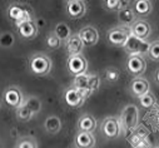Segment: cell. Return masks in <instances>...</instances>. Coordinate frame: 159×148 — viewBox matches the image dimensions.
I'll return each instance as SVG.
<instances>
[{
  "label": "cell",
  "instance_id": "36",
  "mask_svg": "<svg viewBox=\"0 0 159 148\" xmlns=\"http://www.w3.org/2000/svg\"><path fill=\"white\" fill-rule=\"evenodd\" d=\"M154 82H155V84L159 87V69H157L155 73H154Z\"/></svg>",
  "mask_w": 159,
  "mask_h": 148
},
{
  "label": "cell",
  "instance_id": "27",
  "mask_svg": "<svg viewBox=\"0 0 159 148\" xmlns=\"http://www.w3.org/2000/svg\"><path fill=\"white\" fill-rule=\"evenodd\" d=\"M15 117H16V119L19 122H29V121H31L34 114H33V112L25 104H23L21 107H19L15 110Z\"/></svg>",
  "mask_w": 159,
  "mask_h": 148
},
{
  "label": "cell",
  "instance_id": "2",
  "mask_svg": "<svg viewBox=\"0 0 159 148\" xmlns=\"http://www.w3.org/2000/svg\"><path fill=\"white\" fill-rule=\"evenodd\" d=\"M73 87L80 92L85 99L89 98L94 92H97L100 87V78L98 74H82L78 76L73 81Z\"/></svg>",
  "mask_w": 159,
  "mask_h": 148
},
{
  "label": "cell",
  "instance_id": "6",
  "mask_svg": "<svg viewBox=\"0 0 159 148\" xmlns=\"http://www.w3.org/2000/svg\"><path fill=\"white\" fill-rule=\"evenodd\" d=\"M3 102L7 107L14 108L15 110L21 107L25 102V97L18 86H9L3 90Z\"/></svg>",
  "mask_w": 159,
  "mask_h": 148
},
{
  "label": "cell",
  "instance_id": "16",
  "mask_svg": "<svg viewBox=\"0 0 159 148\" xmlns=\"http://www.w3.org/2000/svg\"><path fill=\"white\" fill-rule=\"evenodd\" d=\"M130 33H132V35L137 36L139 39L147 40L152 34V25L145 19H138L130 26Z\"/></svg>",
  "mask_w": 159,
  "mask_h": 148
},
{
  "label": "cell",
  "instance_id": "3",
  "mask_svg": "<svg viewBox=\"0 0 159 148\" xmlns=\"http://www.w3.org/2000/svg\"><path fill=\"white\" fill-rule=\"evenodd\" d=\"M53 62L45 53H33L29 57V69L36 77H45L52 72Z\"/></svg>",
  "mask_w": 159,
  "mask_h": 148
},
{
  "label": "cell",
  "instance_id": "37",
  "mask_svg": "<svg viewBox=\"0 0 159 148\" xmlns=\"http://www.w3.org/2000/svg\"><path fill=\"white\" fill-rule=\"evenodd\" d=\"M155 124H157V127L159 128V110H158V113H157V116H155Z\"/></svg>",
  "mask_w": 159,
  "mask_h": 148
},
{
  "label": "cell",
  "instance_id": "11",
  "mask_svg": "<svg viewBox=\"0 0 159 148\" xmlns=\"http://www.w3.org/2000/svg\"><path fill=\"white\" fill-rule=\"evenodd\" d=\"M88 7L83 0H68L65 3V14L69 19H82L87 14Z\"/></svg>",
  "mask_w": 159,
  "mask_h": 148
},
{
  "label": "cell",
  "instance_id": "25",
  "mask_svg": "<svg viewBox=\"0 0 159 148\" xmlns=\"http://www.w3.org/2000/svg\"><path fill=\"white\" fill-rule=\"evenodd\" d=\"M24 104L31 110L34 116L38 114V113H40L42 107H43L42 100L39 99L36 95H28V97H25V102H24Z\"/></svg>",
  "mask_w": 159,
  "mask_h": 148
},
{
  "label": "cell",
  "instance_id": "38",
  "mask_svg": "<svg viewBox=\"0 0 159 148\" xmlns=\"http://www.w3.org/2000/svg\"><path fill=\"white\" fill-rule=\"evenodd\" d=\"M154 148H159V146H157V147H154Z\"/></svg>",
  "mask_w": 159,
  "mask_h": 148
},
{
  "label": "cell",
  "instance_id": "5",
  "mask_svg": "<svg viewBox=\"0 0 159 148\" xmlns=\"http://www.w3.org/2000/svg\"><path fill=\"white\" fill-rule=\"evenodd\" d=\"M122 124L119 117L114 116H108L102 121L100 124V133L104 136L107 139H115L122 134Z\"/></svg>",
  "mask_w": 159,
  "mask_h": 148
},
{
  "label": "cell",
  "instance_id": "23",
  "mask_svg": "<svg viewBox=\"0 0 159 148\" xmlns=\"http://www.w3.org/2000/svg\"><path fill=\"white\" fill-rule=\"evenodd\" d=\"M129 5L130 2H125V0H107V2H103L104 9L111 13H119L125 8H129Z\"/></svg>",
  "mask_w": 159,
  "mask_h": 148
},
{
  "label": "cell",
  "instance_id": "24",
  "mask_svg": "<svg viewBox=\"0 0 159 148\" xmlns=\"http://www.w3.org/2000/svg\"><path fill=\"white\" fill-rule=\"evenodd\" d=\"M53 31L58 35V38H59L63 43H65V42L70 38V36L73 35L70 26H69L66 23H64V21L58 23V24L55 25V28H54V30H53Z\"/></svg>",
  "mask_w": 159,
  "mask_h": 148
},
{
  "label": "cell",
  "instance_id": "33",
  "mask_svg": "<svg viewBox=\"0 0 159 148\" xmlns=\"http://www.w3.org/2000/svg\"><path fill=\"white\" fill-rule=\"evenodd\" d=\"M147 58H149L152 62H159V40H155V42L150 43Z\"/></svg>",
  "mask_w": 159,
  "mask_h": 148
},
{
  "label": "cell",
  "instance_id": "18",
  "mask_svg": "<svg viewBox=\"0 0 159 148\" xmlns=\"http://www.w3.org/2000/svg\"><path fill=\"white\" fill-rule=\"evenodd\" d=\"M75 148H94L97 146V139L93 133L88 132H78L74 137Z\"/></svg>",
  "mask_w": 159,
  "mask_h": 148
},
{
  "label": "cell",
  "instance_id": "7",
  "mask_svg": "<svg viewBox=\"0 0 159 148\" xmlns=\"http://www.w3.org/2000/svg\"><path fill=\"white\" fill-rule=\"evenodd\" d=\"M149 47H150V43H148L147 40L139 39V38H137V36L130 34L128 40L123 45V49L129 55H143V57H147V54L149 52Z\"/></svg>",
  "mask_w": 159,
  "mask_h": 148
},
{
  "label": "cell",
  "instance_id": "15",
  "mask_svg": "<svg viewBox=\"0 0 159 148\" xmlns=\"http://www.w3.org/2000/svg\"><path fill=\"white\" fill-rule=\"evenodd\" d=\"M16 33L21 39L33 40L39 34V26L36 25L35 20L25 21V23H21L19 25H16Z\"/></svg>",
  "mask_w": 159,
  "mask_h": 148
},
{
  "label": "cell",
  "instance_id": "26",
  "mask_svg": "<svg viewBox=\"0 0 159 148\" xmlns=\"http://www.w3.org/2000/svg\"><path fill=\"white\" fill-rule=\"evenodd\" d=\"M128 141L133 148H152L149 138H140L134 133H130L128 136Z\"/></svg>",
  "mask_w": 159,
  "mask_h": 148
},
{
  "label": "cell",
  "instance_id": "20",
  "mask_svg": "<svg viewBox=\"0 0 159 148\" xmlns=\"http://www.w3.org/2000/svg\"><path fill=\"white\" fill-rule=\"evenodd\" d=\"M133 10L138 19H144L153 12V3L149 0H135L133 3Z\"/></svg>",
  "mask_w": 159,
  "mask_h": 148
},
{
  "label": "cell",
  "instance_id": "13",
  "mask_svg": "<svg viewBox=\"0 0 159 148\" xmlns=\"http://www.w3.org/2000/svg\"><path fill=\"white\" fill-rule=\"evenodd\" d=\"M64 102L69 108L75 109V108H80L84 104L85 97L71 86L66 88L64 92Z\"/></svg>",
  "mask_w": 159,
  "mask_h": 148
},
{
  "label": "cell",
  "instance_id": "14",
  "mask_svg": "<svg viewBox=\"0 0 159 148\" xmlns=\"http://www.w3.org/2000/svg\"><path fill=\"white\" fill-rule=\"evenodd\" d=\"M129 92L133 97L135 98H140L142 95L147 94L148 92H150V84L148 82L147 78L144 77H138V78H133L129 83Z\"/></svg>",
  "mask_w": 159,
  "mask_h": 148
},
{
  "label": "cell",
  "instance_id": "29",
  "mask_svg": "<svg viewBox=\"0 0 159 148\" xmlns=\"http://www.w3.org/2000/svg\"><path fill=\"white\" fill-rule=\"evenodd\" d=\"M15 148H38V142L31 136L20 137L15 144Z\"/></svg>",
  "mask_w": 159,
  "mask_h": 148
},
{
  "label": "cell",
  "instance_id": "30",
  "mask_svg": "<svg viewBox=\"0 0 159 148\" xmlns=\"http://www.w3.org/2000/svg\"><path fill=\"white\" fill-rule=\"evenodd\" d=\"M104 76H105V81L109 83H116L120 78V70L115 67H108L104 72Z\"/></svg>",
  "mask_w": 159,
  "mask_h": 148
},
{
  "label": "cell",
  "instance_id": "28",
  "mask_svg": "<svg viewBox=\"0 0 159 148\" xmlns=\"http://www.w3.org/2000/svg\"><path fill=\"white\" fill-rule=\"evenodd\" d=\"M15 43V36L11 31H2V35H0V45H2L3 49H9L14 45Z\"/></svg>",
  "mask_w": 159,
  "mask_h": 148
},
{
  "label": "cell",
  "instance_id": "10",
  "mask_svg": "<svg viewBox=\"0 0 159 148\" xmlns=\"http://www.w3.org/2000/svg\"><path fill=\"white\" fill-rule=\"evenodd\" d=\"M66 68H68V72L75 78L78 76H82V74H87L88 60L83 54L70 55L66 60Z\"/></svg>",
  "mask_w": 159,
  "mask_h": 148
},
{
  "label": "cell",
  "instance_id": "19",
  "mask_svg": "<svg viewBox=\"0 0 159 148\" xmlns=\"http://www.w3.org/2000/svg\"><path fill=\"white\" fill-rule=\"evenodd\" d=\"M97 128V119L90 113H84L78 119V132L93 133Z\"/></svg>",
  "mask_w": 159,
  "mask_h": 148
},
{
  "label": "cell",
  "instance_id": "12",
  "mask_svg": "<svg viewBox=\"0 0 159 148\" xmlns=\"http://www.w3.org/2000/svg\"><path fill=\"white\" fill-rule=\"evenodd\" d=\"M78 35L80 36L83 44L87 48L94 47L99 42V31L94 25H84L80 30H79Z\"/></svg>",
  "mask_w": 159,
  "mask_h": 148
},
{
  "label": "cell",
  "instance_id": "8",
  "mask_svg": "<svg viewBox=\"0 0 159 148\" xmlns=\"http://www.w3.org/2000/svg\"><path fill=\"white\" fill-rule=\"evenodd\" d=\"M130 28L128 26H123V25H118L114 26L111 29L108 30L107 33V39L111 45L115 47H122L125 44V42L128 40L129 35H130Z\"/></svg>",
  "mask_w": 159,
  "mask_h": 148
},
{
  "label": "cell",
  "instance_id": "32",
  "mask_svg": "<svg viewBox=\"0 0 159 148\" xmlns=\"http://www.w3.org/2000/svg\"><path fill=\"white\" fill-rule=\"evenodd\" d=\"M138 100H139V104L143 108H153L155 105V103H157V99H155V97H154V94L152 92H148L147 94L142 95Z\"/></svg>",
  "mask_w": 159,
  "mask_h": 148
},
{
  "label": "cell",
  "instance_id": "34",
  "mask_svg": "<svg viewBox=\"0 0 159 148\" xmlns=\"http://www.w3.org/2000/svg\"><path fill=\"white\" fill-rule=\"evenodd\" d=\"M132 133H134L135 136H138L140 138H149V131H148V128H145L142 124H139Z\"/></svg>",
  "mask_w": 159,
  "mask_h": 148
},
{
  "label": "cell",
  "instance_id": "31",
  "mask_svg": "<svg viewBox=\"0 0 159 148\" xmlns=\"http://www.w3.org/2000/svg\"><path fill=\"white\" fill-rule=\"evenodd\" d=\"M63 42L58 38V35L54 33V31H50L47 38H45V45L49 48V49H59L61 47Z\"/></svg>",
  "mask_w": 159,
  "mask_h": 148
},
{
  "label": "cell",
  "instance_id": "21",
  "mask_svg": "<svg viewBox=\"0 0 159 148\" xmlns=\"http://www.w3.org/2000/svg\"><path fill=\"white\" fill-rule=\"evenodd\" d=\"M44 129L49 134H58L61 131V119L55 114L48 116L44 121Z\"/></svg>",
  "mask_w": 159,
  "mask_h": 148
},
{
  "label": "cell",
  "instance_id": "35",
  "mask_svg": "<svg viewBox=\"0 0 159 148\" xmlns=\"http://www.w3.org/2000/svg\"><path fill=\"white\" fill-rule=\"evenodd\" d=\"M35 23H36V25H38L39 28H43V26H45V25H47V21H45L44 19H42V18L35 19Z\"/></svg>",
  "mask_w": 159,
  "mask_h": 148
},
{
  "label": "cell",
  "instance_id": "17",
  "mask_svg": "<svg viewBox=\"0 0 159 148\" xmlns=\"http://www.w3.org/2000/svg\"><path fill=\"white\" fill-rule=\"evenodd\" d=\"M64 47L70 55H80L83 54V50L85 48V45L83 44L82 39H80V36H79L78 34H73L70 38L64 43Z\"/></svg>",
  "mask_w": 159,
  "mask_h": 148
},
{
  "label": "cell",
  "instance_id": "4",
  "mask_svg": "<svg viewBox=\"0 0 159 148\" xmlns=\"http://www.w3.org/2000/svg\"><path fill=\"white\" fill-rule=\"evenodd\" d=\"M123 133L129 136L139 126V109L135 104H127L119 116Z\"/></svg>",
  "mask_w": 159,
  "mask_h": 148
},
{
  "label": "cell",
  "instance_id": "9",
  "mask_svg": "<svg viewBox=\"0 0 159 148\" xmlns=\"http://www.w3.org/2000/svg\"><path fill=\"white\" fill-rule=\"evenodd\" d=\"M125 69L133 78L143 77L147 72V60L143 55H129L125 62Z\"/></svg>",
  "mask_w": 159,
  "mask_h": 148
},
{
  "label": "cell",
  "instance_id": "1",
  "mask_svg": "<svg viewBox=\"0 0 159 148\" xmlns=\"http://www.w3.org/2000/svg\"><path fill=\"white\" fill-rule=\"evenodd\" d=\"M5 14H7V18L15 25H19L25 21L35 20V14L33 8L29 4L21 3V2H15L9 4L5 10Z\"/></svg>",
  "mask_w": 159,
  "mask_h": 148
},
{
  "label": "cell",
  "instance_id": "22",
  "mask_svg": "<svg viewBox=\"0 0 159 148\" xmlns=\"http://www.w3.org/2000/svg\"><path fill=\"white\" fill-rule=\"evenodd\" d=\"M118 20H119V23H120V25L130 28L138 20V18H137L133 8H125L122 12L118 13Z\"/></svg>",
  "mask_w": 159,
  "mask_h": 148
}]
</instances>
